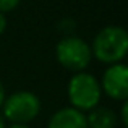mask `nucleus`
Returning <instances> with one entry per match:
<instances>
[{"instance_id":"obj_1","label":"nucleus","mask_w":128,"mask_h":128,"mask_svg":"<svg viewBox=\"0 0 128 128\" xmlns=\"http://www.w3.org/2000/svg\"><path fill=\"white\" fill-rule=\"evenodd\" d=\"M91 52L106 65L120 63L128 52V32L122 26H106L96 34Z\"/></svg>"},{"instance_id":"obj_2","label":"nucleus","mask_w":128,"mask_h":128,"mask_svg":"<svg viewBox=\"0 0 128 128\" xmlns=\"http://www.w3.org/2000/svg\"><path fill=\"white\" fill-rule=\"evenodd\" d=\"M66 92H68V100L73 109L89 112L91 109L97 107L102 89L96 76L86 72H80L70 78Z\"/></svg>"},{"instance_id":"obj_3","label":"nucleus","mask_w":128,"mask_h":128,"mask_svg":"<svg viewBox=\"0 0 128 128\" xmlns=\"http://www.w3.org/2000/svg\"><path fill=\"white\" fill-rule=\"evenodd\" d=\"M55 57L63 68L73 73H80L84 72V68H88V65L91 63L92 52L84 39L76 36H66L57 44Z\"/></svg>"},{"instance_id":"obj_4","label":"nucleus","mask_w":128,"mask_h":128,"mask_svg":"<svg viewBox=\"0 0 128 128\" xmlns=\"http://www.w3.org/2000/svg\"><path fill=\"white\" fill-rule=\"evenodd\" d=\"M41 112V100L34 92L18 91L5 97L2 104V115L12 123L26 125L34 120Z\"/></svg>"},{"instance_id":"obj_5","label":"nucleus","mask_w":128,"mask_h":128,"mask_svg":"<svg viewBox=\"0 0 128 128\" xmlns=\"http://www.w3.org/2000/svg\"><path fill=\"white\" fill-rule=\"evenodd\" d=\"M100 89L115 100H126L128 97V68L123 63H114L102 75Z\"/></svg>"},{"instance_id":"obj_6","label":"nucleus","mask_w":128,"mask_h":128,"mask_svg":"<svg viewBox=\"0 0 128 128\" xmlns=\"http://www.w3.org/2000/svg\"><path fill=\"white\" fill-rule=\"evenodd\" d=\"M47 128H88L86 114L73 107H63L50 117Z\"/></svg>"},{"instance_id":"obj_7","label":"nucleus","mask_w":128,"mask_h":128,"mask_svg":"<svg viewBox=\"0 0 128 128\" xmlns=\"http://www.w3.org/2000/svg\"><path fill=\"white\" fill-rule=\"evenodd\" d=\"M88 128H115L117 114L109 107H94L86 115Z\"/></svg>"},{"instance_id":"obj_8","label":"nucleus","mask_w":128,"mask_h":128,"mask_svg":"<svg viewBox=\"0 0 128 128\" xmlns=\"http://www.w3.org/2000/svg\"><path fill=\"white\" fill-rule=\"evenodd\" d=\"M20 2L21 0H0V12L2 13L12 12V10H15L20 5Z\"/></svg>"},{"instance_id":"obj_9","label":"nucleus","mask_w":128,"mask_h":128,"mask_svg":"<svg viewBox=\"0 0 128 128\" xmlns=\"http://www.w3.org/2000/svg\"><path fill=\"white\" fill-rule=\"evenodd\" d=\"M120 115H122V123L123 125H128V104L126 100H123V106H122V112H120Z\"/></svg>"},{"instance_id":"obj_10","label":"nucleus","mask_w":128,"mask_h":128,"mask_svg":"<svg viewBox=\"0 0 128 128\" xmlns=\"http://www.w3.org/2000/svg\"><path fill=\"white\" fill-rule=\"evenodd\" d=\"M5 29H6V18H5V13L0 12V36L5 32Z\"/></svg>"},{"instance_id":"obj_11","label":"nucleus","mask_w":128,"mask_h":128,"mask_svg":"<svg viewBox=\"0 0 128 128\" xmlns=\"http://www.w3.org/2000/svg\"><path fill=\"white\" fill-rule=\"evenodd\" d=\"M5 88H3L2 84V81H0V107H2V104H3V100H5Z\"/></svg>"},{"instance_id":"obj_12","label":"nucleus","mask_w":128,"mask_h":128,"mask_svg":"<svg viewBox=\"0 0 128 128\" xmlns=\"http://www.w3.org/2000/svg\"><path fill=\"white\" fill-rule=\"evenodd\" d=\"M0 128H6V120H5V117L2 115V112H0Z\"/></svg>"},{"instance_id":"obj_13","label":"nucleus","mask_w":128,"mask_h":128,"mask_svg":"<svg viewBox=\"0 0 128 128\" xmlns=\"http://www.w3.org/2000/svg\"><path fill=\"white\" fill-rule=\"evenodd\" d=\"M6 128H31V126H28V125H20V123H12V125L6 126Z\"/></svg>"}]
</instances>
